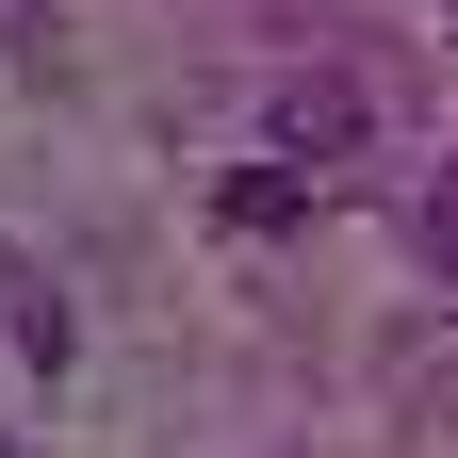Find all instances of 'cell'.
Instances as JSON below:
<instances>
[{
    "instance_id": "6da1fadb",
    "label": "cell",
    "mask_w": 458,
    "mask_h": 458,
    "mask_svg": "<svg viewBox=\"0 0 458 458\" xmlns=\"http://www.w3.org/2000/svg\"><path fill=\"white\" fill-rule=\"evenodd\" d=\"M262 131H278V148H295L311 181H327V164L360 148V82H278V114H262Z\"/></svg>"
},
{
    "instance_id": "7a4b0ae2",
    "label": "cell",
    "mask_w": 458,
    "mask_h": 458,
    "mask_svg": "<svg viewBox=\"0 0 458 458\" xmlns=\"http://www.w3.org/2000/svg\"><path fill=\"white\" fill-rule=\"evenodd\" d=\"M311 213V164H246V181H229V229H295Z\"/></svg>"
},
{
    "instance_id": "3957f363",
    "label": "cell",
    "mask_w": 458,
    "mask_h": 458,
    "mask_svg": "<svg viewBox=\"0 0 458 458\" xmlns=\"http://www.w3.org/2000/svg\"><path fill=\"white\" fill-rule=\"evenodd\" d=\"M410 246H426V278H442V295H458V164H442V181H426V213H410Z\"/></svg>"
},
{
    "instance_id": "277c9868",
    "label": "cell",
    "mask_w": 458,
    "mask_h": 458,
    "mask_svg": "<svg viewBox=\"0 0 458 458\" xmlns=\"http://www.w3.org/2000/svg\"><path fill=\"white\" fill-rule=\"evenodd\" d=\"M17 33H33V0H0V49H17Z\"/></svg>"
},
{
    "instance_id": "5b68a950",
    "label": "cell",
    "mask_w": 458,
    "mask_h": 458,
    "mask_svg": "<svg viewBox=\"0 0 458 458\" xmlns=\"http://www.w3.org/2000/svg\"><path fill=\"white\" fill-rule=\"evenodd\" d=\"M0 458H17V442H0Z\"/></svg>"
}]
</instances>
